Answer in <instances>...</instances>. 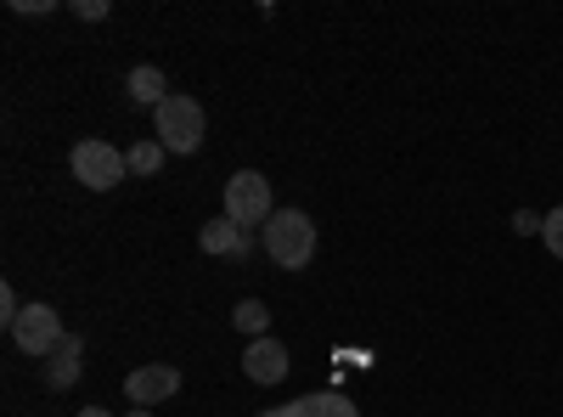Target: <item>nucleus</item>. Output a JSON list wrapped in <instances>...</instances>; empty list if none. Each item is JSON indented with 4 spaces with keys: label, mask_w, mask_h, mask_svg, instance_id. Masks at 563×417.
I'll use <instances>...</instances> for the list:
<instances>
[{
    "label": "nucleus",
    "mask_w": 563,
    "mask_h": 417,
    "mask_svg": "<svg viewBox=\"0 0 563 417\" xmlns=\"http://www.w3.org/2000/svg\"><path fill=\"white\" fill-rule=\"evenodd\" d=\"M260 417H361V406L339 389H321V395H299L288 406H265Z\"/></svg>",
    "instance_id": "1a4fd4ad"
},
{
    "label": "nucleus",
    "mask_w": 563,
    "mask_h": 417,
    "mask_svg": "<svg viewBox=\"0 0 563 417\" xmlns=\"http://www.w3.org/2000/svg\"><path fill=\"white\" fill-rule=\"evenodd\" d=\"M7 333H12V344H18L23 355H34V361H45V355H52V350L68 339L63 316H57L52 305H40V299H34V305H23V316L12 321Z\"/></svg>",
    "instance_id": "39448f33"
},
{
    "label": "nucleus",
    "mask_w": 563,
    "mask_h": 417,
    "mask_svg": "<svg viewBox=\"0 0 563 417\" xmlns=\"http://www.w3.org/2000/svg\"><path fill=\"white\" fill-rule=\"evenodd\" d=\"M124 158H130V175H158V164H164V142H158V135H153V142H135Z\"/></svg>",
    "instance_id": "ddd939ff"
},
{
    "label": "nucleus",
    "mask_w": 563,
    "mask_h": 417,
    "mask_svg": "<svg viewBox=\"0 0 563 417\" xmlns=\"http://www.w3.org/2000/svg\"><path fill=\"white\" fill-rule=\"evenodd\" d=\"M288 366H294V355H288V344H282V339H249L243 373L254 384H282V378H288Z\"/></svg>",
    "instance_id": "6e6552de"
},
{
    "label": "nucleus",
    "mask_w": 563,
    "mask_h": 417,
    "mask_svg": "<svg viewBox=\"0 0 563 417\" xmlns=\"http://www.w3.org/2000/svg\"><path fill=\"white\" fill-rule=\"evenodd\" d=\"M79 373H85V339L68 333L52 355H45V384H52V389H74Z\"/></svg>",
    "instance_id": "9d476101"
},
{
    "label": "nucleus",
    "mask_w": 563,
    "mask_h": 417,
    "mask_svg": "<svg viewBox=\"0 0 563 417\" xmlns=\"http://www.w3.org/2000/svg\"><path fill=\"white\" fill-rule=\"evenodd\" d=\"M124 90H130V102H141V108H164L175 90H169V79H164V68H153V63H141V68H130V79H124Z\"/></svg>",
    "instance_id": "9b49d317"
},
{
    "label": "nucleus",
    "mask_w": 563,
    "mask_h": 417,
    "mask_svg": "<svg viewBox=\"0 0 563 417\" xmlns=\"http://www.w3.org/2000/svg\"><path fill=\"white\" fill-rule=\"evenodd\" d=\"M231 328H238L243 339H271V310H265V299H243L238 310H231Z\"/></svg>",
    "instance_id": "f8f14e48"
},
{
    "label": "nucleus",
    "mask_w": 563,
    "mask_h": 417,
    "mask_svg": "<svg viewBox=\"0 0 563 417\" xmlns=\"http://www.w3.org/2000/svg\"><path fill=\"white\" fill-rule=\"evenodd\" d=\"M541 226H547V215H536V209H512V231H519V238H541Z\"/></svg>",
    "instance_id": "2eb2a0df"
},
{
    "label": "nucleus",
    "mask_w": 563,
    "mask_h": 417,
    "mask_svg": "<svg viewBox=\"0 0 563 417\" xmlns=\"http://www.w3.org/2000/svg\"><path fill=\"white\" fill-rule=\"evenodd\" d=\"M113 7H108V0H74V18H85V23H102Z\"/></svg>",
    "instance_id": "dca6fc26"
},
{
    "label": "nucleus",
    "mask_w": 563,
    "mask_h": 417,
    "mask_svg": "<svg viewBox=\"0 0 563 417\" xmlns=\"http://www.w3.org/2000/svg\"><path fill=\"white\" fill-rule=\"evenodd\" d=\"M260 249L276 271H305L316 260V220L305 209H276L260 231Z\"/></svg>",
    "instance_id": "f257e3e1"
},
{
    "label": "nucleus",
    "mask_w": 563,
    "mask_h": 417,
    "mask_svg": "<svg viewBox=\"0 0 563 417\" xmlns=\"http://www.w3.org/2000/svg\"><path fill=\"white\" fill-rule=\"evenodd\" d=\"M220 215L243 231H265V220L276 215V198H271V180L260 169H238L225 180V198H220Z\"/></svg>",
    "instance_id": "f03ea898"
},
{
    "label": "nucleus",
    "mask_w": 563,
    "mask_h": 417,
    "mask_svg": "<svg viewBox=\"0 0 563 417\" xmlns=\"http://www.w3.org/2000/svg\"><path fill=\"white\" fill-rule=\"evenodd\" d=\"M68 169H74L79 187H90V193H113L119 180L130 175V158H124L113 142H102V135H85V142L74 147V158H68Z\"/></svg>",
    "instance_id": "7ed1b4c3"
},
{
    "label": "nucleus",
    "mask_w": 563,
    "mask_h": 417,
    "mask_svg": "<svg viewBox=\"0 0 563 417\" xmlns=\"http://www.w3.org/2000/svg\"><path fill=\"white\" fill-rule=\"evenodd\" d=\"M180 366H169V361H153V366H135V373L124 378V400L130 406H158V400H169V395H180Z\"/></svg>",
    "instance_id": "423d86ee"
},
{
    "label": "nucleus",
    "mask_w": 563,
    "mask_h": 417,
    "mask_svg": "<svg viewBox=\"0 0 563 417\" xmlns=\"http://www.w3.org/2000/svg\"><path fill=\"white\" fill-rule=\"evenodd\" d=\"M79 417H113L108 406H79Z\"/></svg>",
    "instance_id": "f3484780"
},
{
    "label": "nucleus",
    "mask_w": 563,
    "mask_h": 417,
    "mask_svg": "<svg viewBox=\"0 0 563 417\" xmlns=\"http://www.w3.org/2000/svg\"><path fill=\"white\" fill-rule=\"evenodd\" d=\"M198 249L203 254H214V260H254V231H243V226H231L225 215L220 220H209L203 231H198Z\"/></svg>",
    "instance_id": "0eeeda50"
},
{
    "label": "nucleus",
    "mask_w": 563,
    "mask_h": 417,
    "mask_svg": "<svg viewBox=\"0 0 563 417\" xmlns=\"http://www.w3.org/2000/svg\"><path fill=\"white\" fill-rule=\"evenodd\" d=\"M541 243L552 249V260H563V204L547 209V226H541Z\"/></svg>",
    "instance_id": "4468645a"
},
{
    "label": "nucleus",
    "mask_w": 563,
    "mask_h": 417,
    "mask_svg": "<svg viewBox=\"0 0 563 417\" xmlns=\"http://www.w3.org/2000/svg\"><path fill=\"white\" fill-rule=\"evenodd\" d=\"M124 417H153V406H130Z\"/></svg>",
    "instance_id": "a211bd4d"
},
{
    "label": "nucleus",
    "mask_w": 563,
    "mask_h": 417,
    "mask_svg": "<svg viewBox=\"0 0 563 417\" xmlns=\"http://www.w3.org/2000/svg\"><path fill=\"white\" fill-rule=\"evenodd\" d=\"M153 124H158L164 153H198L203 147V102L198 97H169L153 113Z\"/></svg>",
    "instance_id": "20e7f679"
}]
</instances>
